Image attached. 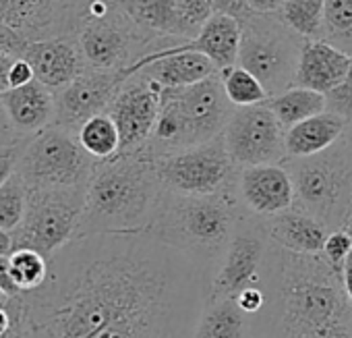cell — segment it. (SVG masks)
<instances>
[{
  "label": "cell",
  "instance_id": "cell-1",
  "mask_svg": "<svg viewBox=\"0 0 352 338\" xmlns=\"http://www.w3.org/2000/svg\"><path fill=\"white\" fill-rule=\"evenodd\" d=\"M214 262L147 231L77 237L50 257L44 284L21 295V338H91L157 309L208 303Z\"/></svg>",
  "mask_w": 352,
  "mask_h": 338
},
{
  "label": "cell",
  "instance_id": "cell-2",
  "mask_svg": "<svg viewBox=\"0 0 352 338\" xmlns=\"http://www.w3.org/2000/svg\"><path fill=\"white\" fill-rule=\"evenodd\" d=\"M259 286L265 305L251 317V338H311L323 328L352 324L342 272L321 253H292L272 243Z\"/></svg>",
  "mask_w": 352,
  "mask_h": 338
},
{
  "label": "cell",
  "instance_id": "cell-3",
  "mask_svg": "<svg viewBox=\"0 0 352 338\" xmlns=\"http://www.w3.org/2000/svg\"><path fill=\"white\" fill-rule=\"evenodd\" d=\"M162 193L155 160L143 147L98 162L85 189V206L75 239L147 231Z\"/></svg>",
  "mask_w": 352,
  "mask_h": 338
},
{
  "label": "cell",
  "instance_id": "cell-4",
  "mask_svg": "<svg viewBox=\"0 0 352 338\" xmlns=\"http://www.w3.org/2000/svg\"><path fill=\"white\" fill-rule=\"evenodd\" d=\"M245 216L251 214L239 202L234 187L214 196H179L164 191L147 233L174 249L216 264L220 251Z\"/></svg>",
  "mask_w": 352,
  "mask_h": 338
},
{
  "label": "cell",
  "instance_id": "cell-5",
  "mask_svg": "<svg viewBox=\"0 0 352 338\" xmlns=\"http://www.w3.org/2000/svg\"><path fill=\"white\" fill-rule=\"evenodd\" d=\"M232 110L220 73L187 87H162L160 114L143 149L160 158L212 141L224 133Z\"/></svg>",
  "mask_w": 352,
  "mask_h": 338
},
{
  "label": "cell",
  "instance_id": "cell-6",
  "mask_svg": "<svg viewBox=\"0 0 352 338\" xmlns=\"http://www.w3.org/2000/svg\"><path fill=\"white\" fill-rule=\"evenodd\" d=\"M292 177L296 210L317 218L329 231L344 229L352 208V154L340 137L331 147L309 158L282 162Z\"/></svg>",
  "mask_w": 352,
  "mask_h": 338
},
{
  "label": "cell",
  "instance_id": "cell-7",
  "mask_svg": "<svg viewBox=\"0 0 352 338\" xmlns=\"http://www.w3.org/2000/svg\"><path fill=\"white\" fill-rule=\"evenodd\" d=\"M96 164L77 133L52 125L23 141L17 175L28 189H73L87 187Z\"/></svg>",
  "mask_w": 352,
  "mask_h": 338
},
{
  "label": "cell",
  "instance_id": "cell-8",
  "mask_svg": "<svg viewBox=\"0 0 352 338\" xmlns=\"http://www.w3.org/2000/svg\"><path fill=\"white\" fill-rule=\"evenodd\" d=\"M75 40L85 67L98 71L129 69L157 44L126 17L118 0H89Z\"/></svg>",
  "mask_w": 352,
  "mask_h": 338
},
{
  "label": "cell",
  "instance_id": "cell-9",
  "mask_svg": "<svg viewBox=\"0 0 352 338\" xmlns=\"http://www.w3.org/2000/svg\"><path fill=\"white\" fill-rule=\"evenodd\" d=\"M241 28L243 38L236 65L251 71L270 98L294 87L305 38L280 21L278 15L251 13L241 21Z\"/></svg>",
  "mask_w": 352,
  "mask_h": 338
},
{
  "label": "cell",
  "instance_id": "cell-10",
  "mask_svg": "<svg viewBox=\"0 0 352 338\" xmlns=\"http://www.w3.org/2000/svg\"><path fill=\"white\" fill-rule=\"evenodd\" d=\"M85 189H30L23 222L13 233L15 249H34L50 260L71 243L83 214Z\"/></svg>",
  "mask_w": 352,
  "mask_h": 338
},
{
  "label": "cell",
  "instance_id": "cell-11",
  "mask_svg": "<svg viewBox=\"0 0 352 338\" xmlns=\"http://www.w3.org/2000/svg\"><path fill=\"white\" fill-rule=\"evenodd\" d=\"M153 160L164 191L179 196H214L226 191L234 187L239 173L222 135Z\"/></svg>",
  "mask_w": 352,
  "mask_h": 338
},
{
  "label": "cell",
  "instance_id": "cell-12",
  "mask_svg": "<svg viewBox=\"0 0 352 338\" xmlns=\"http://www.w3.org/2000/svg\"><path fill=\"white\" fill-rule=\"evenodd\" d=\"M270 245L261 218L245 216L214 264L208 301L234 299L241 291L259 284Z\"/></svg>",
  "mask_w": 352,
  "mask_h": 338
},
{
  "label": "cell",
  "instance_id": "cell-13",
  "mask_svg": "<svg viewBox=\"0 0 352 338\" xmlns=\"http://www.w3.org/2000/svg\"><path fill=\"white\" fill-rule=\"evenodd\" d=\"M222 137L236 168L282 164L286 160V129L265 102L234 108Z\"/></svg>",
  "mask_w": 352,
  "mask_h": 338
},
{
  "label": "cell",
  "instance_id": "cell-14",
  "mask_svg": "<svg viewBox=\"0 0 352 338\" xmlns=\"http://www.w3.org/2000/svg\"><path fill=\"white\" fill-rule=\"evenodd\" d=\"M89 0H0V21L28 42L75 38Z\"/></svg>",
  "mask_w": 352,
  "mask_h": 338
},
{
  "label": "cell",
  "instance_id": "cell-15",
  "mask_svg": "<svg viewBox=\"0 0 352 338\" xmlns=\"http://www.w3.org/2000/svg\"><path fill=\"white\" fill-rule=\"evenodd\" d=\"M133 75L129 69L98 71L85 69L75 81L56 92V118L54 125L73 133L96 114L108 112L110 104Z\"/></svg>",
  "mask_w": 352,
  "mask_h": 338
},
{
  "label": "cell",
  "instance_id": "cell-16",
  "mask_svg": "<svg viewBox=\"0 0 352 338\" xmlns=\"http://www.w3.org/2000/svg\"><path fill=\"white\" fill-rule=\"evenodd\" d=\"M160 102L162 87L141 73H135L122 85L108 108L120 133V154L137 151L149 141L160 114Z\"/></svg>",
  "mask_w": 352,
  "mask_h": 338
},
{
  "label": "cell",
  "instance_id": "cell-17",
  "mask_svg": "<svg viewBox=\"0 0 352 338\" xmlns=\"http://www.w3.org/2000/svg\"><path fill=\"white\" fill-rule=\"evenodd\" d=\"M234 189L243 208L255 218L276 216L294 206V185L284 164L239 168Z\"/></svg>",
  "mask_w": 352,
  "mask_h": 338
},
{
  "label": "cell",
  "instance_id": "cell-18",
  "mask_svg": "<svg viewBox=\"0 0 352 338\" xmlns=\"http://www.w3.org/2000/svg\"><path fill=\"white\" fill-rule=\"evenodd\" d=\"M21 56L32 65L36 81L54 94L87 69L75 38H46L30 42Z\"/></svg>",
  "mask_w": 352,
  "mask_h": 338
},
{
  "label": "cell",
  "instance_id": "cell-19",
  "mask_svg": "<svg viewBox=\"0 0 352 338\" xmlns=\"http://www.w3.org/2000/svg\"><path fill=\"white\" fill-rule=\"evenodd\" d=\"M0 102L5 106L11 127L21 139H28L54 125L56 94L40 81L7 89L5 94H0Z\"/></svg>",
  "mask_w": 352,
  "mask_h": 338
},
{
  "label": "cell",
  "instance_id": "cell-20",
  "mask_svg": "<svg viewBox=\"0 0 352 338\" xmlns=\"http://www.w3.org/2000/svg\"><path fill=\"white\" fill-rule=\"evenodd\" d=\"M352 65V54L336 48L325 40H305L294 77V87H307L327 96L338 87Z\"/></svg>",
  "mask_w": 352,
  "mask_h": 338
},
{
  "label": "cell",
  "instance_id": "cell-21",
  "mask_svg": "<svg viewBox=\"0 0 352 338\" xmlns=\"http://www.w3.org/2000/svg\"><path fill=\"white\" fill-rule=\"evenodd\" d=\"M261 224L274 245L305 255H319L323 251L327 235L331 233L323 222L296 208L261 218Z\"/></svg>",
  "mask_w": 352,
  "mask_h": 338
},
{
  "label": "cell",
  "instance_id": "cell-22",
  "mask_svg": "<svg viewBox=\"0 0 352 338\" xmlns=\"http://www.w3.org/2000/svg\"><path fill=\"white\" fill-rule=\"evenodd\" d=\"M126 17L151 40H193L176 0H118Z\"/></svg>",
  "mask_w": 352,
  "mask_h": 338
},
{
  "label": "cell",
  "instance_id": "cell-23",
  "mask_svg": "<svg viewBox=\"0 0 352 338\" xmlns=\"http://www.w3.org/2000/svg\"><path fill=\"white\" fill-rule=\"evenodd\" d=\"M243 28L241 21L228 15H212L199 30V34L189 40L187 50L201 52L220 71L230 69L239 63Z\"/></svg>",
  "mask_w": 352,
  "mask_h": 338
},
{
  "label": "cell",
  "instance_id": "cell-24",
  "mask_svg": "<svg viewBox=\"0 0 352 338\" xmlns=\"http://www.w3.org/2000/svg\"><path fill=\"white\" fill-rule=\"evenodd\" d=\"M348 120L331 110L300 120L286 129V158H309L331 147L346 131Z\"/></svg>",
  "mask_w": 352,
  "mask_h": 338
},
{
  "label": "cell",
  "instance_id": "cell-25",
  "mask_svg": "<svg viewBox=\"0 0 352 338\" xmlns=\"http://www.w3.org/2000/svg\"><path fill=\"white\" fill-rule=\"evenodd\" d=\"M195 338H251V317L230 297L208 301Z\"/></svg>",
  "mask_w": 352,
  "mask_h": 338
},
{
  "label": "cell",
  "instance_id": "cell-26",
  "mask_svg": "<svg viewBox=\"0 0 352 338\" xmlns=\"http://www.w3.org/2000/svg\"><path fill=\"white\" fill-rule=\"evenodd\" d=\"M267 108L276 114L284 129L298 125L300 120L327 110V100L323 94L307 87H290L278 96L267 98Z\"/></svg>",
  "mask_w": 352,
  "mask_h": 338
},
{
  "label": "cell",
  "instance_id": "cell-27",
  "mask_svg": "<svg viewBox=\"0 0 352 338\" xmlns=\"http://www.w3.org/2000/svg\"><path fill=\"white\" fill-rule=\"evenodd\" d=\"M77 139L83 145V149L98 162L110 160L116 154H120V133L114 118L108 112L96 114L89 120H85L77 131Z\"/></svg>",
  "mask_w": 352,
  "mask_h": 338
},
{
  "label": "cell",
  "instance_id": "cell-28",
  "mask_svg": "<svg viewBox=\"0 0 352 338\" xmlns=\"http://www.w3.org/2000/svg\"><path fill=\"white\" fill-rule=\"evenodd\" d=\"M323 5L325 0H284L278 17L305 40H321Z\"/></svg>",
  "mask_w": 352,
  "mask_h": 338
},
{
  "label": "cell",
  "instance_id": "cell-29",
  "mask_svg": "<svg viewBox=\"0 0 352 338\" xmlns=\"http://www.w3.org/2000/svg\"><path fill=\"white\" fill-rule=\"evenodd\" d=\"M220 79H222L224 94L234 108L257 106V104L267 102V98H270L265 87L261 85V81L241 65L220 71Z\"/></svg>",
  "mask_w": 352,
  "mask_h": 338
},
{
  "label": "cell",
  "instance_id": "cell-30",
  "mask_svg": "<svg viewBox=\"0 0 352 338\" xmlns=\"http://www.w3.org/2000/svg\"><path fill=\"white\" fill-rule=\"evenodd\" d=\"M321 40L352 54V0H325Z\"/></svg>",
  "mask_w": 352,
  "mask_h": 338
},
{
  "label": "cell",
  "instance_id": "cell-31",
  "mask_svg": "<svg viewBox=\"0 0 352 338\" xmlns=\"http://www.w3.org/2000/svg\"><path fill=\"white\" fill-rule=\"evenodd\" d=\"M9 262H11L13 280H15L17 288L21 291V295L40 288L44 284V280L48 278L50 260L46 255H42L40 251L19 247L9 255Z\"/></svg>",
  "mask_w": 352,
  "mask_h": 338
},
{
  "label": "cell",
  "instance_id": "cell-32",
  "mask_svg": "<svg viewBox=\"0 0 352 338\" xmlns=\"http://www.w3.org/2000/svg\"><path fill=\"white\" fill-rule=\"evenodd\" d=\"M28 196L30 189L17 173L0 187V229L11 233L19 229L28 210Z\"/></svg>",
  "mask_w": 352,
  "mask_h": 338
},
{
  "label": "cell",
  "instance_id": "cell-33",
  "mask_svg": "<svg viewBox=\"0 0 352 338\" xmlns=\"http://www.w3.org/2000/svg\"><path fill=\"white\" fill-rule=\"evenodd\" d=\"M352 253V235L346 231V229H336L327 235V241L323 245V251L321 255L338 270V272H344V266H346V260L350 257Z\"/></svg>",
  "mask_w": 352,
  "mask_h": 338
},
{
  "label": "cell",
  "instance_id": "cell-34",
  "mask_svg": "<svg viewBox=\"0 0 352 338\" xmlns=\"http://www.w3.org/2000/svg\"><path fill=\"white\" fill-rule=\"evenodd\" d=\"M176 5H179V11H181L193 38L199 34L201 25L214 15L208 5V0H176Z\"/></svg>",
  "mask_w": 352,
  "mask_h": 338
},
{
  "label": "cell",
  "instance_id": "cell-35",
  "mask_svg": "<svg viewBox=\"0 0 352 338\" xmlns=\"http://www.w3.org/2000/svg\"><path fill=\"white\" fill-rule=\"evenodd\" d=\"M325 100H327V110L344 116L346 120L352 118V65H350L346 79L338 87H333L325 96Z\"/></svg>",
  "mask_w": 352,
  "mask_h": 338
},
{
  "label": "cell",
  "instance_id": "cell-36",
  "mask_svg": "<svg viewBox=\"0 0 352 338\" xmlns=\"http://www.w3.org/2000/svg\"><path fill=\"white\" fill-rule=\"evenodd\" d=\"M23 141L11 143V145H0V187H3L17 173V164H19Z\"/></svg>",
  "mask_w": 352,
  "mask_h": 338
},
{
  "label": "cell",
  "instance_id": "cell-37",
  "mask_svg": "<svg viewBox=\"0 0 352 338\" xmlns=\"http://www.w3.org/2000/svg\"><path fill=\"white\" fill-rule=\"evenodd\" d=\"M234 301H236V305H239L249 317H255V315L261 313V309H263V305H265V295H263V288H261L259 284H255V286H249V288L241 291V293L234 297Z\"/></svg>",
  "mask_w": 352,
  "mask_h": 338
},
{
  "label": "cell",
  "instance_id": "cell-38",
  "mask_svg": "<svg viewBox=\"0 0 352 338\" xmlns=\"http://www.w3.org/2000/svg\"><path fill=\"white\" fill-rule=\"evenodd\" d=\"M208 5L214 15H228L239 21L247 19L253 13L249 7V0H208Z\"/></svg>",
  "mask_w": 352,
  "mask_h": 338
},
{
  "label": "cell",
  "instance_id": "cell-39",
  "mask_svg": "<svg viewBox=\"0 0 352 338\" xmlns=\"http://www.w3.org/2000/svg\"><path fill=\"white\" fill-rule=\"evenodd\" d=\"M28 40L21 36V34H17L13 28H9V25H5L3 21H0V52L3 54H11V56H21L23 54V50L28 48Z\"/></svg>",
  "mask_w": 352,
  "mask_h": 338
},
{
  "label": "cell",
  "instance_id": "cell-40",
  "mask_svg": "<svg viewBox=\"0 0 352 338\" xmlns=\"http://www.w3.org/2000/svg\"><path fill=\"white\" fill-rule=\"evenodd\" d=\"M32 81H36V73H34L32 65L23 56H17L11 65V71H9V85L21 87V85L32 83Z\"/></svg>",
  "mask_w": 352,
  "mask_h": 338
},
{
  "label": "cell",
  "instance_id": "cell-41",
  "mask_svg": "<svg viewBox=\"0 0 352 338\" xmlns=\"http://www.w3.org/2000/svg\"><path fill=\"white\" fill-rule=\"evenodd\" d=\"M0 288H3L9 297H19L21 295V291L17 288V284L13 280L9 257H0Z\"/></svg>",
  "mask_w": 352,
  "mask_h": 338
},
{
  "label": "cell",
  "instance_id": "cell-42",
  "mask_svg": "<svg viewBox=\"0 0 352 338\" xmlns=\"http://www.w3.org/2000/svg\"><path fill=\"white\" fill-rule=\"evenodd\" d=\"M19 141H23V139L11 127V120L5 112V106H3V102H0V145H11V143H19Z\"/></svg>",
  "mask_w": 352,
  "mask_h": 338
},
{
  "label": "cell",
  "instance_id": "cell-43",
  "mask_svg": "<svg viewBox=\"0 0 352 338\" xmlns=\"http://www.w3.org/2000/svg\"><path fill=\"white\" fill-rule=\"evenodd\" d=\"M284 0H249V7L253 13H261V15H278V11L282 9Z\"/></svg>",
  "mask_w": 352,
  "mask_h": 338
},
{
  "label": "cell",
  "instance_id": "cell-44",
  "mask_svg": "<svg viewBox=\"0 0 352 338\" xmlns=\"http://www.w3.org/2000/svg\"><path fill=\"white\" fill-rule=\"evenodd\" d=\"M13 61H15V56L0 52V94H5L7 89H11V85H9V71H11Z\"/></svg>",
  "mask_w": 352,
  "mask_h": 338
},
{
  "label": "cell",
  "instance_id": "cell-45",
  "mask_svg": "<svg viewBox=\"0 0 352 338\" xmlns=\"http://www.w3.org/2000/svg\"><path fill=\"white\" fill-rule=\"evenodd\" d=\"M15 251V239L11 231L0 229V257H9Z\"/></svg>",
  "mask_w": 352,
  "mask_h": 338
},
{
  "label": "cell",
  "instance_id": "cell-46",
  "mask_svg": "<svg viewBox=\"0 0 352 338\" xmlns=\"http://www.w3.org/2000/svg\"><path fill=\"white\" fill-rule=\"evenodd\" d=\"M342 280H344V291H346L348 303L352 305V253L346 260V266H344V272H342Z\"/></svg>",
  "mask_w": 352,
  "mask_h": 338
},
{
  "label": "cell",
  "instance_id": "cell-47",
  "mask_svg": "<svg viewBox=\"0 0 352 338\" xmlns=\"http://www.w3.org/2000/svg\"><path fill=\"white\" fill-rule=\"evenodd\" d=\"M342 139L346 141V145H348V149H350V154H352V118L348 120V125H346V131H344Z\"/></svg>",
  "mask_w": 352,
  "mask_h": 338
},
{
  "label": "cell",
  "instance_id": "cell-48",
  "mask_svg": "<svg viewBox=\"0 0 352 338\" xmlns=\"http://www.w3.org/2000/svg\"><path fill=\"white\" fill-rule=\"evenodd\" d=\"M11 301H13V297H9L3 288H0V307H7V305H11Z\"/></svg>",
  "mask_w": 352,
  "mask_h": 338
},
{
  "label": "cell",
  "instance_id": "cell-49",
  "mask_svg": "<svg viewBox=\"0 0 352 338\" xmlns=\"http://www.w3.org/2000/svg\"><path fill=\"white\" fill-rule=\"evenodd\" d=\"M344 229L352 235V208H350V212H348V218H346V224H344Z\"/></svg>",
  "mask_w": 352,
  "mask_h": 338
}]
</instances>
